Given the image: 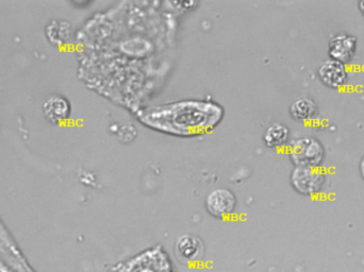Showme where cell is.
<instances>
[{
  "instance_id": "cell-4",
  "label": "cell",
  "mask_w": 364,
  "mask_h": 272,
  "mask_svg": "<svg viewBox=\"0 0 364 272\" xmlns=\"http://www.w3.org/2000/svg\"><path fill=\"white\" fill-rule=\"evenodd\" d=\"M237 207V198L228 188H216L205 197V209L214 217L230 216Z\"/></svg>"
},
{
  "instance_id": "cell-7",
  "label": "cell",
  "mask_w": 364,
  "mask_h": 272,
  "mask_svg": "<svg viewBox=\"0 0 364 272\" xmlns=\"http://www.w3.org/2000/svg\"><path fill=\"white\" fill-rule=\"evenodd\" d=\"M320 80L331 89H339L346 85L348 79L346 64L335 60H328L318 67Z\"/></svg>"
},
{
  "instance_id": "cell-9",
  "label": "cell",
  "mask_w": 364,
  "mask_h": 272,
  "mask_svg": "<svg viewBox=\"0 0 364 272\" xmlns=\"http://www.w3.org/2000/svg\"><path fill=\"white\" fill-rule=\"evenodd\" d=\"M318 104L309 97H301L295 100L290 107V114L299 121H307L318 114Z\"/></svg>"
},
{
  "instance_id": "cell-5",
  "label": "cell",
  "mask_w": 364,
  "mask_h": 272,
  "mask_svg": "<svg viewBox=\"0 0 364 272\" xmlns=\"http://www.w3.org/2000/svg\"><path fill=\"white\" fill-rule=\"evenodd\" d=\"M357 51V38L352 34L340 33L329 40L328 53L331 60L346 64L354 59Z\"/></svg>"
},
{
  "instance_id": "cell-3",
  "label": "cell",
  "mask_w": 364,
  "mask_h": 272,
  "mask_svg": "<svg viewBox=\"0 0 364 272\" xmlns=\"http://www.w3.org/2000/svg\"><path fill=\"white\" fill-rule=\"evenodd\" d=\"M326 177L318 168L295 167L291 173V184L299 194L314 196L324 187Z\"/></svg>"
},
{
  "instance_id": "cell-12",
  "label": "cell",
  "mask_w": 364,
  "mask_h": 272,
  "mask_svg": "<svg viewBox=\"0 0 364 272\" xmlns=\"http://www.w3.org/2000/svg\"><path fill=\"white\" fill-rule=\"evenodd\" d=\"M360 173H361V175H363V178L364 179V156H363V158H361V161H360Z\"/></svg>"
},
{
  "instance_id": "cell-13",
  "label": "cell",
  "mask_w": 364,
  "mask_h": 272,
  "mask_svg": "<svg viewBox=\"0 0 364 272\" xmlns=\"http://www.w3.org/2000/svg\"><path fill=\"white\" fill-rule=\"evenodd\" d=\"M359 9H360L361 13L364 15V0L363 1L359 2L358 4Z\"/></svg>"
},
{
  "instance_id": "cell-1",
  "label": "cell",
  "mask_w": 364,
  "mask_h": 272,
  "mask_svg": "<svg viewBox=\"0 0 364 272\" xmlns=\"http://www.w3.org/2000/svg\"><path fill=\"white\" fill-rule=\"evenodd\" d=\"M222 116L223 109L213 102H181L149 109L141 121L161 132L190 136L213 129Z\"/></svg>"
},
{
  "instance_id": "cell-11",
  "label": "cell",
  "mask_w": 364,
  "mask_h": 272,
  "mask_svg": "<svg viewBox=\"0 0 364 272\" xmlns=\"http://www.w3.org/2000/svg\"><path fill=\"white\" fill-rule=\"evenodd\" d=\"M72 27L70 23L53 21L46 27V36L49 42L55 45L65 44L70 40Z\"/></svg>"
},
{
  "instance_id": "cell-10",
  "label": "cell",
  "mask_w": 364,
  "mask_h": 272,
  "mask_svg": "<svg viewBox=\"0 0 364 272\" xmlns=\"http://www.w3.org/2000/svg\"><path fill=\"white\" fill-rule=\"evenodd\" d=\"M290 138V130L282 124L276 123L269 126L263 136V141L269 148L284 147Z\"/></svg>"
},
{
  "instance_id": "cell-6",
  "label": "cell",
  "mask_w": 364,
  "mask_h": 272,
  "mask_svg": "<svg viewBox=\"0 0 364 272\" xmlns=\"http://www.w3.org/2000/svg\"><path fill=\"white\" fill-rule=\"evenodd\" d=\"M42 111L48 123L53 125H61L70 119L72 114V106L68 98L59 94H53L45 99Z\"/></svg>"
},
{
  "instance_id": "cell-2",
  "label": "cell",
  "mask_w": 364,
  "mask_h": 272,
  "mask_svg": "<svg viewBox=\"0 0 364 272\" xmlns=\"http://www.w3.org/2000/svg\"><path fill=\"white\" fill-rule=\"evenodd\" d=\"M325 150L314 137L295 139L290 145V158L296 167L318 168L324 161Z\"/></svg>"
},
{
  "instance_id": "cell-8",
  "label": "cell",
  "mask_w": 364,
  "mask_h": 272,
  "mask_svg": "<svg viewBox=\"0 0 364 272\" xmlns=\"http://www.w3.org/2000/svg\"><path fill=\"white\" fill-rule=\"evenodd\" d=\"M176 254L183 262H195L203 256V241L194 235H182L176 243Z\"/></svg>"
}]
</instances>
